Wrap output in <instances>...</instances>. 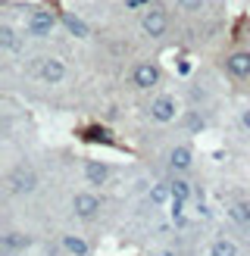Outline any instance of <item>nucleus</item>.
Returning <instances> with one entry per match:
<instances>
[{
	"mask_svg": "<svg viewBox=\"0 0 250 256\" xmlns=\"http://www.w3.org/2000/svg\"><path fill=\"white\" fill-rule=\"evenodd\" d=\"M6 184H10V190L16 197H25V194H32V190L38 188V175L28 169V166H16V169L10 172V182Z\"/></svg>",
	"mask_w": 250,
	"mask_h": 256,
	"instance_id": "f257e3e1",
	"label": "nucleus"
},
{
	"mask_svg": "<svg viewBox=\"0 0 250 256\" xmlns=\"http://www.w3.org/2000/svg\"><path fill=\"white\" fill-rule=\"evenodd\" d=\"M141 25H144V32L150 38H162V34H166V28H169V19H166V12H162L160 6H150L144 16H141Z\"/></svg>",
	"mask_w": 250,
	"mask_h": 256,
	"instance_id": "f03ea898",
	"label": "nucleus"
},
{
	"mask_svg": "<svg viewBox=\"0 0 250 256\" xmlns=\"http://www.w3.org/2000/svg\"><path fill=\"white\" fill-rule=\"evenodd\" d=\"M156 82H160V66L156 62H138L134 66V84L141 88V91L156 88Z\"/></svg>",
	"mask_w": 250,
	"mask_h": 256,
	"instance_id": "7ed1b4c3",
	"label": "nucleus"
},
{
	"mask_svg": "<svg viewBox=\"0 0 250 256\" xmlns=\"http://www.w3.org/2000/svg\"><path fill=\"white\" fill-rule=\"evenodd\" d=\"M72 210H75V216H78V219L91 222L94 216L100 212V200H97L94 194H75V200H72Z\"/></svg>",
	"mask_w": 250,
	"mask_h": 256,
	"instance_id": "20e7f679",
	"label": "nucleus"
},
{
	"mask_svg": "<svg viewBox=\"0 0 250 256\" xmlns=\"http://www.w3.org/2000/svg\"><path fill=\"white\" fill-rule=\"evenodd\" d=\"M54 28H56V16H50V12H34L28 19V32L34 38H47Z\"/></svg>",
	"mask_w": 250,
	"mask_h": 256,
	"instance_id": "39448f33",
	"label": "nucleus"
},
{
	"mask_svg": "<svg viewBox=\"0 0 250 256\" xmlns=\"http://www.w3.org/2000/svg\"><path fill=\"white\" fill-rule=\"evenodd\" d=\"M150 116L156 122H172L175 119V100L172 97H156L154 104H150Z\"/></svg>",
	"mask_w": 250,
	"mask_h": 256,
	"instance_id": "423d86ee",
	"label": "nucleus"
},
{
	"mask_svg": "<svg viewBox=\"0 0 250 256\" xmlns=\"http://www.w3.org/2000/svg\"><path fill=\"white\" fill-rule=\"evenodd\" d=\"M41 78L47 84L62 82V78H66V62H62V60H44L41 62Z\"/></svg>",
	"mask_w": 250,
	"mask_h": 256,
	"instance_id": "0eeeda50",
	"label": "nucleus"
},
{
	"mask_svg": "<svg viewBox=\"0 0 250 256\" xmlns=\"http://www.w3.org/2000/svg\"><path fill=\"white\" fill-rule=\"evenodd\" d=\"M225 69H228L234 78H247L250 75V54H232L228 62H225Z\"/></svg>",
	"mask_w": 250,
	"mask_h": 256,
	"instance_id": "6e6552de",
	"label": "nucleus"
},
{
	"mask_svg": "<svg viewBox=\"0 0 250 256\" xmlns=\"http://www.w3.org/2000/svg\"><path fill=\"white\" fill-rule=\"evenodd\" d=\"M62 250L72 253V256H88V253H91L88 240H84V238H78V234H66V238H62Z\"/></svg>",
	"mask_w": 250,
	"mask_h": 256,
	"instance_id": "1a4fd4ad",
	"label": "nucleus"
},
{
	"mask_svg": "<svg viewBox=\"0 0 250 256\" xmlns=\"http://www.w3.org/2000/svg\"><path fill=\"white\" fill-rule=\"evenodd\" d=\"M84 175H88V182H91V184H104L106 178H110V169H106L104 162L91 160V162H84Z\"/></svg>",
	"mask_w": 250,
	"mask_h": 256,
	"instance_id": "9d476101",
	"label": "nucleus"
},
{
	"mask_svg": "<svg viewBox=\"0 0 250 256\" xmlns=\"http://www.w3.org/2000/svg\"><path fill=\"white\" fill-rule=\"evenodd\" d=\"M228 216H232L234 225H241L244 232H250V203H232Z\"/></svg>",
	"mask_w": 250,
	"mask_h": 256,
	"instance_id": "9b49d317",
	"label": "nucleus"
},
{
	"mask_svg": "<svg viewBox=\"0 0 250 256\" xmlns=\"http://www.w3.org/2000/svg\"><path fill=\"white\" fill-rule=\"evenodd\" d=\"M169 162H172V169H178V172L191 169V150H188V147H175L169 153Z\"/></svg>",
	"mask_w": 250,
	"mask_h": 256,
	"instance_id": "f8f14e48",
	"label": "nucleus"
},
{
	"mask_svg": "<svg viewBox=\"0 0 250 256\" xmlns=\"http://www.w3.org/2000/svg\"><path fill=\"white\" fill-rule=\"evenodd\" d=\"M210 256H238L234 240H228V238H216V240L210 244Z\"/></svg>",
	"mask_w": 250,
	"mask_h": 256,
	"instance_id": "ddd939ff",
	"label": "nucleus"
},
{
	"mask_svg": "<svg viewBox=\"0 0 250 256\" xmlns=\"http://www.w3.org/2000/svg\"><path fill=\"white\" fill-rule=\"evenodd\" d=\"M32 244V238L28 234H22V232H10L6 238H4V247L10 250V253H16V250H25Z\"/></svg>",
	"mask_w": 250,
	"mask_h": 256,
	"instance_id": "4468645a",
	"label": "nucleus"
},
{
	"mask_svg": "<svg viewBox=\"0 0 250 256\" xmlns=\"http://www.w3.org/2000/svg\"><path fill=\"white\" fill-rule=\"evenodd\" d=\"M0 44H4L6 50H12V54H19V50H22L19 38H16V32H12L10 25H0Z\"/></svg>",
	"mask_w": 250,
	"mask_h": 256,
	"instance_id": "2eb2a0df",
	"label": "nucleus"
},
{
	"mask_svg": "<svg viewBox=\"0 0 250 256\" xmlns=\"http://www.w3.org/2000/svg\"><path fill=\"white\" fill-rule=\"evenodd\" d=\"M172 203H184L188 197H191V184L188 182H182V178H172Z\"/></svg>",
	"mask_w": 250,
	"mask_h": 256,
	"instance_id": "dca6fc26",
	"label": "nucleus"
},
{
	"mask_svg": "<svg viewBox=\"0 0 250 256\" xmlns=\"http://www.w3.org/2000/svg\"><path fill=\"white\" fill-rule=\"evenodd\" d=\"M62 22H66V28H69L75 38H88V25H84L78 16H62Z\"/></svg>",
	"mask_w": 250,
	"mask_h": 256,
	"instance_id": "f3484780",
	"label": "nucleus"
},
{
	"mask_svg": "<svg viewBox=\"0 0 250 256\" xmlns=\"http://www.w3.org/2000/svg\"><path fill=\"white\" fill-rule=\"evenodd\" d=\"M172 197V184H156L154 190H150V203L154 206H160V203H166Z\"/></svg>",
	"mask_w": 250,
	"mask_h": 256,
	"instance_id": "a211bd4d",
	"label": "nucleus"
},
{
	"mask_svg": "<svg viewBox=\"0 0 250 256\" xmlns=\"http://www.w3.org/2000/svg\"><path fill=\"white\" fill-rule=\"evenodd\" d=\"M178 6L184 12H200V10H204V0H178Z\"/></svg>",
	"mask_w": 250,
	"mask_h": 256,
	"instance_id": "6ab92c4d",
	"label": "nucleus"
},
{
	"mask_svg": "<svg viewBox=\"0 0 250 256\" xmlns=\"http://www.w3.org/2000/svg\"><path fill=\"white\" fill-rule=\"evenodd\" d=\"M241 125H244L247 132H250V110H244V112H241Z\"/></svg>",
	"mask_w": 250,
	"mask_h": 256,
	"instance_id": "aec40b11",
	"label": "nucleus"
},
{
	"mask_svg": "<svg viewBox=\"0 0 250 256\" xmlns=\"http://www.w3.org/2000/svg\"><path fill=\"white\" fill-rule=\"evenodd\" d=\"M156 256H178V253H175V250H160Z\"/></svg>",
	"mask_w": 250,
	"mask_h": 256,
	"instance_id": "412c9836",
	"label": "nucleus"
},
{
	"mask_svg": "<svg viewBox=\"0 0 250 256\" xmlns=\"http://www.w3.org/2000/svg\"><path fill=\"white\" fill-rule=\"evenodd\" d=\"M128 4H132V6H138V4H144V0H128Z\"/></svg>",
	"mask_w": 250,
	"mask_h": 256,
	"instance_id": "4be33fe9",
	"label": "nucleus"
}]
</instances>
